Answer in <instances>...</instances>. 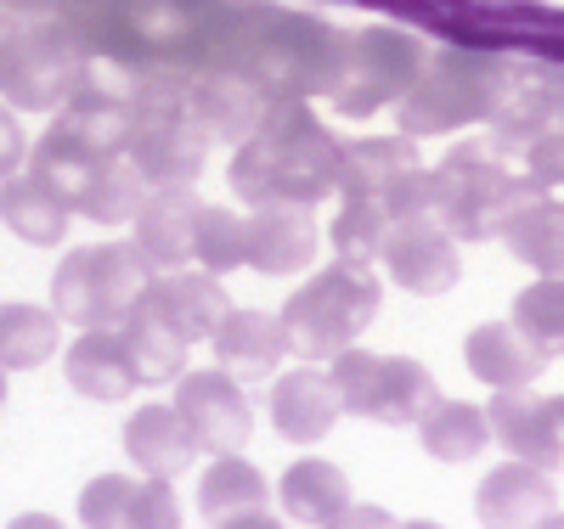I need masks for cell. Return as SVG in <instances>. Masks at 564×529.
<instances>
[{
	"label": "cell",
	"instance_id": "cell-1",
	"mask_svg": "<svg viewBox=\"0 0 564 529\" xmlns=\"http://www.w3.org/2000/svg\"><path fill=\"white\" fill-rule=\"evenodd\" d=\"M339 169V141L327 135V124L294 102V96H271V108L249 141H238L231 153V191H243V203H322L334 191Z\"/></svg>",
	"mask_w": 564,
	"mask_h": 529
},
{
	"label": "cell",
	"instance_id": "cell-2",
	"mask_svg": "<svg viewBox=\"0 0 564 529\" xmlns=\"http://www.w3.org/2000/svg\"><path fill=\"white\" fill-rule=\"evenodd\" d=\"M497 141H457V147L435 164V220L463 236V243H486L502 231V220L542 198V186L508 164Z\"/></svg>",
	"mask_w": 564,
	"mask_h": 529
},
{
	"label": "cell",
	"instance_id": "cell-3",
	"mask_svg": "<svg viewBox=\"0 0 564 529\" xmlns=\"http://www.w3.org/2000/svg\"><path fill=\"white\" fill-rule=\"evenodd\" d=\"M379 305H384L379 271L334 260L327 271H316L300 294H289V305H282L289 350L300 361H334L339 350H350L361 332L379 321Z\"/></svg>",
	"mask_w": 564,
	"mask_h": 529
},
{
	"label": "cell",
	"instance_id": "cell-4",
	"mask_svg": "<svg viewBox=\"0 0 564 529\" xmlns=\"http://www.w3.org/2000/svg\"><path fill=\"white\" fill-rule=\"evenodd\" d=\"M148 260L130 243H90L63 254V265L52 271V310L68 327H113L130 316L141 282H148Z\"/></svg>",
	"mask_w": 564,
	"mask_h": 529
},
{
	"label": "cell",
	"instance_id": "cell-5",
	"mask_svg": "<svg viewBox=\"0 0 564 529\" xmlns=\"http://www.w3.org/2000/svg\"><path fill=\"white\" fill-rule=\"evenodd\" d=\"M334 395L345 411L367 417V422H384V428H417V417L435 406V372L412 361V355H367V350H339L334 355Z\"/></svg>",
	"mask_w": 564,
	"mask_h": 529
},
{
	"label": "cell",
	"instance_id": "cell-6",
	"mask_svg": "<svg viewBox=\"0 0 564 529\" xmlns=\"http://www.w3.org/2000/svg\"><path fill=\"white\" fill-rule=\"evenodd\" d=\"M497 57H441L435 68H417L412 90L401 96V130L406 135H435V130H457L491 113L497 96Z\"/></svg>",
	"mask_w": 564,
	"mask_h": 529
},
{
	"label": "cell",
	"instance_id": "cell-7",
	"mask_svg": "<svg viewBox=\"0 0 564 529\" xmlns=\"http://www.w3.org/2000/svg\"><path fill=\"white\" fill-rule=\"evenodd\" d=\"M486 124L502 153H525L536 135L564 130V68L558 63H502Z\"/></svg>",
	"mask_w": 564,
	"mask_h": 529
},
{
	"label": "cell",
	"instance_id": "cell-8",
	"mask_svg": "<svg viewBox=\"0 0 564 529\" xmlns=\"http://www.w3.org/2000/svg\"><path fill=\"white\" fill-rule=\"evenodd\" d=\"M175 411L186 422V434L198 440L209 456H238L254 434V406L243 395V383L231 372H181L175 377Z\"/></svg>",
	"mask_w": 564,
	"mask_h": 529
},
{
	"label": "cell",
	"instance_id": "cell-9",
	"mask_svg": "<svg viewBox=\"0 0 564 529\" xmlns=\"http://www.w3.org/2000/svg\"><path fill=\"white\" fill-rule=\"evenodd\" d=\"M384 271L395 287L417 299H441L457 287L463 276V260H457V236L435 220V214H412V220H395L390 236H384Z\"/></svg>",
	"mask_w": 564,
	"mask_h": 529
},
{
	"label": "cell",
	"instance_id": "cell-10",
	"mask_svg": "<svg viewBox=\"0 0 564 529\" xmlns=\"http://www.w3.org/2000/svg\"><path fill=\"white\" fill-rule=\"evenodd\" d=\"M209 130L193 119V113H164V119H135V135H130V164L135 175L148 180L153 191H170V186H193L209 164Z\"/></svg>",
	"mask_w": 564,
	"mask_h": 529
},
{
	"label": "cell",
	"instance_id": "cell-11",
	"mask_svg": "<svg viewBox=\"0 0 564 529\" xmlns=\"http://www.w3.org/2000/svg\"><path fill=\"white\" fill-rule=\"evenodd\" d=\"M130 310L170 327L181 344H198V339H215V327H220V316L231 305H226L220 282L209 271H153L148 282H141V294H135Z\"/></svg>",
	"mask_w": 564,
	"mask_h": 529
},
{
	"label": "cell",
	"instance_id": "cell-12",
	"mask_svg": "<svg viewBox=\"0 0 564 529\" xmlns=\"http://www.w3.org/2000/svg\"><path fill=\"white\" fill-rule=\"evenodd\" d=\"M322 231L311 220V203H260L243 225V265L265 276H294L316 260Z\"/></svg>",
	"mask_w": 564,
	"mask_h": 529
},
{
	"label": "cell",
	"instance_id": "cell-13",
	"mask_svg": "<svg viewBox=\"0 0 564 529\" xmlns=\"http://www.w3.org/2000/svg\"><path fill=\"white\" fill-rule=\"evenodd\" d=\"M130 135H135V119L124 102H97V96H74V102L52 119L34 147H52L63 158H85V164H108V158H124L130 153Z\"/></svg>",
	"mask_w": 564,
	"mask_h": 529
},
{
	"label": "cell",
	"instance_id": "cell-14",
	"mask_svg": "<svg viewBox=\"0 0 564 529\" xmlns=\"http://www.w3.org/2000/svg\"><path fill=\"white\" fill-rule=\"evenodd\" d=\"M193 225H198V198L186 186L148 191V203L130 220V249L148 260V271H181L193 260Z\"/></svg>",
	"mask_w": 564,
	"mask_h": 529
},
{
	"label": "cell",
	"instance_id": "cell-15",
	"mask_svg": "<svg viewBox=\"0 0 564 529\" xmlns=\"http://www.w3.org/2000/svg\"><path fill=\"white\" fill-rule=\"evenodd\" d=\"M475 513H480L486 529H536L547 513H558V491H553V478L542 467L502 462L475 491Z\"/></svg>",
	"mask_w": 564,
	"mask_h": 529
},
{
	"label": "cell",
	"instance_id": "cell-16",
	"mask_svg": "<svg viewBox=\"0 0 564 529\" xmlns=\"http://www.w3.org/2000/svg\"><path fill=\"white\" fill-rule=\"evenodd\" d=\"M209 344H215L220 372H231L238 383H254L282 366L289 332H282V316H271V310H226Z\"/></svg>",
	"mask_w": 564,
	"mask_h": 529
},
{
	"label": "cell",
	"instance_id": "cell-17",
	"mask_svg": "<svg viewBox=\"0 0 564 529\" xmlns=\"http://www.w3.org/2000/svg\"><path fill=\"white\" fill-rule=\"evenodd\" d=\"M63 372H68V389L85 395V400H124L130 389H141V377L130 366V350L119 339V327H85L79 339L68 344L63 355Z\"/></svg>",
	"mask_w": 564,
	"mask_h": 529
},
{
	"label": "cell",
	"instance_id": "cell-18",
	"mask_svg": "<svg viewBox=\"0 0 564 529\" xmlns=\"http://www.w3.org/2000/svg\"><path fill=\"white\" fill-rule=\"evenodd\" d=\"M463 361L480 383H491V389H531V383L547 372V355L513 321H480L463 339Z\"/></svg>",
	"mask_w": 564,
	"mask_h": 529
},
{
	"label": "cell",
	"instance_id": "cell-19",
	"mask_svg": "<svg viewBox=\"0 0 564 529\" xmlns=\"http://www.w3.org/2000/svg\"><path fill=\"white\" fill-rule=\"evenodd\" d=\"M339 411L345 406L334 395V383L316 366H300V372L271 383V422H276V434L294 440V445H316L322 434H334Z\"/></svg>",
	"mask_w": 564,
	"mask_h": 529
},
{
	"label": "cell",
	"instance_id": "cell-20",
	"mask_svg": "<svg viewBox=\"0 0 564 529\" xmlns=\"http://www.w3.org/2000/svg\"><path fill=\"white\" fill-rule=\"evenodd\" d=\"M124 456L148 478H181L198 462V440L186 434V422L175 406H141L124 422Z\"/></svg>",
	"mask_w": 564,
	"mask_h": 529
},
{
	"label": "cell",
	"instance_id": "cell-21",
	"mask_svg": "<svg viewBox=\"0 0 564 529\" xmlns=\"http://www.w3.org/2000/svg\"><path fill=\"white\" fill-rule=\"evenodd\" d=\"M361 52H367V57H356L361 79L345 90V108L350 113H367V108L390 102V96H406L412 79H417V68H423L417 40H406V34H367Z\"/></svg>",
	"mask_w": 564,
	"mask_h": 529
},
{
	"label": "cell",
	"instance_id": "cell-22",
	"mask_svg": "<svg viewBox=\"0 0 564 529\" xmlns=\"http://www.w3.org/2000/svg\"><path fill=\"white\" fill-rule=\"evenodd\" d=\"M265 108H271V96L243 74H209L193 96H186V113L220 141H249L260 130Z\"/></svg>",
	"mask_w": 564,
	"mask_h": 529
},
{
	"label": "cell",
	"instance_id": "cell-23",
	"mask_svg": "<svg viewBox=\"0 0 564 529\" xmlns=\"http://www.w3.org/2000/svg\"><path fill=\"white\" fill-rule=\"evenodd\" d=\"M486 422H491V440H502V451L513 462H531L542 473L564 467L558 451H553V434H547V400L531 395V389H497V400L486 406Z\"/></svg>",
	"mask_w": 564,
	"mask_h": 529
},
{
	"label": "cell",
	"instance_id": "cell-24",
	"mask_svg": "<svg viewBox=\"0 0 564 529\" xmlns=\"http://www.w3.org/2000/svg\"><path fill=\"white\" fill-rule=\"evenodd\" d=\"M148 180L135 175V164L130 158H108V164H90L79 180H74V191H68V214H85V220H97V225H130L135 220V209L148 203Z\"/></svg>",
	"mask_w": 564,
	"mask_h": 529
},
{
	"label": "cell",
	"instance_id": "cell-25",
	"mask_svg": "<svg viewBox=\"0 0 564 529\" xmlns=\"http://www.w3.org/2000/svg\"><path fill=\"white\" fill-rule=\"evenodd\" d=\"M68 220H74L68 203L45 180H34V175L0 180V225H7L12 236H23L29 249H57L68 236Z\"/></svg>",
	"mask_w": 564,
	"mask_h": 529
},
{
	"label": "cell",
	"instance_id": "cell-26",
	"mask_svg": "<svg viewBox=\"0 0 564 529\" xmlns=\"http://www.w3.org/2000/svg\"><path fill=\"white\" fill-rule=\"evenodd\" d=\"M276 496H282V507H289L294 524L322 529L327 518H339L350 507V478L327 456H300V462H289V473H282Z\"/></svg>",
	"mask_w": 564,
	"mask_h": 529
},
{
	"label": "cell",
	"instance_id": "cell-27",
	"mask_svg": "<svg viewBox=\"0 0 564 529\" xmlns=\"http://www.w3.org/2000/svg\"><path fill=\"white\" fill-rule=\"evenodd\" d=\"M502 243L513 260H525L542 276H564V203L553 198H531L502 220Z\"/></svg>",
	"mask_w": 564,
	"mask_h": 529
},
{
	"label": "cell",
	"instance_id": "cell-28",
	"mask_svg": "<svg viewBox=\"0 0 564 529\" xmlns=\"http://www.w3.org/2000/svg\"><path fill=\"white\" fill-rule=\"evenodd\" d=\"M417 164L412 135H367V141H339V169L334 186L339 191H361V198H379V191Z\"/></svg>",
	"mask_w": 564,
	"mask_h": 529
},
{
	"label": "cell",
	"instance_id": "cell-29",
	"mask_svg": "<svg viewBox=\"0 0 564 529\" xmlns=\"http://www.w3.org/2000/svg\"><path fill=\"white\" fill-rule=\"evenodd\" d=\"M417 440L423 451H430L435 462H475L491 440V422L480 406H468V400H441L417 417Z\"/></svg>",
	"mask_w": 564,
	"mask_h": 529
},
{
	"label": "cell",
	"instance_id": "cell-30",
	"mask_svg": "<svg viewBox=\"0 0 564 529\" xmlns=\"http://www.w3.org/2000/svg\"><path fill=\"white\" fill-rule=\"evenodd\" d=\"M271 502V485L254 462H238V456H220L209 462V473L198 478V513L209 524H226V518H243V513H260Z\"/></svg>",
	"mask_w": 564,
	"mask_h": 529
},
{
	"label": "cell",
	"instance_id": "cell-31",
	"mask_svg": "<svg viewBox=\"0 0 564 529\" xmlns=\"http://www.w3.org/2000/svg\"><path fill=\"white\" fill-rule=\"evenodd\" d=\"M57 310L40 305H0V366L7 372H34L57 355Z\"/></svg>",
	"mask_w": 564,
	"mask_h": 529
},
{
	"label": "cell",
	"instance_id": "cell-32",
	"mask_svg": "<svg viewBox=\"0 0 564 529\" xmlns=\"http://www.w3.org/2000/svg\"><path fill=\"white\" fill-rule=\"evenodd\" d=\"M119 327V339H124V350H130V366H135V377L141 383H170V377H181L186 372V350L193 344H181L170 327H159L153 316H141V310H130L124 321H113Z\"/></svg>",
	"mask_w": 564,
	"mask_h": 529
},
{
	"label": "cell",
	"instance_id": "cell-33",
	"mask_svg": "<svg viewBox=\"0 0 564 529\" xmlns=\"http://www.w3.org/2000/svg\"><path fill=\"white\" fill-rule=\"evenodd\" d=\"M390 214H384V203L379 198H361V191H345V203H339V214H334V254L339 260H350V265H379V254H384V236H390Z\"/></svg>",
	"mask_w": 564,
	"mask_h": 529
},
{
	"label": "cell",
	"instance_id": "cell-34",
	"mask_svg": "<svg viewBox=\"0 0 564 529\" xmlns=\"http://www.w3.org/2000/svg\"><path fill=\"white\" fill-rule=\"evenodd\" d=\"M513 327L553 361L564 355V276H542L513 299Z\"/></svg>",
	"mask_w": 564,
	"mask_h": 529
},
{
	"label": "cell",
	"instance_id": "cell-35",
	"mask_svg": "<svg viewBox=\"0 0 564 529\" xmlns=\"http://www.w3.org/2000/svg\"><path fill=\"white\" fill-rule=\"evenodd\" d=\"M243 225L231 209L220 203H198V225H193V260L209 271V276H226L243 265Z\"/></svg>",
	"mask_w": 564,
	"mask_h": 529
},
{
	"label": "cell",
	"instance_id": "cell-36",
	"mask_svg": "<svg viewBox=\"0 0 564 529\" xmlns=\"http://www.w3.org/2000/svg\"><path fill=\"white\" fill-rule=\"evenodd\" d=\"M130 496H135L130 473H97L79 491V524L85 529H130Z\"/></svg>",
	"mask_w": 564,
	"mask_h": 529
},
{
	"label": "cell",
	"instance_id": "cell-37",
	"mask_svg": "<svg viewBox=\"0 0 564 529\" xmlns=\"http://www.w3.org/2000/svg\"><path fill=\"white\" fill-rule=\"evenodd\" d=\"M130 529H181V502L170 491V478H135Z\"/></svg>",
	"mask_w": 564,
	"mask_h": 529
},
{
	"label": "cell",
	"instance_id": "cell-38",
	"mask_svg": "<svg viewBox=\"0 0 564 529\" xmlns=\"http://www.w3.org/2000/svg\"><path fill=\"white\" fill-rule=\"evenodd\" d=\"M525 175L547 191V186H564V130H547L525 147Z\"/></svg>",
	"mask_w": 564,
	"mask_h": 529
},
{
	"label": "cell",
	"instance_id": "cell-39",
	"mask_svg": "<svg viewBox=\"0 0 564 529\" xmlns=\"http://www.w3.org/2000/svg\"><path fill=\"white\" fill-rule=\"evenodd\" d=\"M23 164H29V135L18 130V119L7 108H0V180L18 175Z\"/></svg>",
	"mask_w": 564,
	"mask_h": 529
},
{
	"label": "cell",
	"instance_id": "cell-40",
	"mask_svg": "<svg viewBox=\"0 0 564 529\" xmlns=\"http://www.w3.org/2000/svg\"><path fill=\"white\" fill-rule=\"evenodd\" d=\"M395 524H401V518L384 513V507H356V502H350L339 518H327L322 529H395Z\"/></svg>",
	"mask_w": 564,
	"mask_h": 529
},
{
	"label": "cell",
	"instance_id": "cell-41",
	"mask_svg": "<svg viewBox=\"0 0 564 529\" xmlns=\"http://www.w3.org/2000/svg\"><path fill=\"white\" fill-rule=\"evenodd\" d=\"M215 529H289V524L271 518V513L260 507V513H243V518H226V524H215Z\"/></svg>",
	"mask_w": 564,
	"mask_h": 529
},
{
	"label": "cell",
	"instance_id": "cell-42",
	"mask_svg": "<svg viewBox=\"0 0 564 529\" xmlns=\"http://www.w3.org/2000/svg\"><path fill=\"white\" fill-rule=\"evenodd\" d=\"M547 434H553V451H558V462H564V395L547 400Z\"/></svg>",
	"mask_w": 564,
	"mask_h": 529
},
{
	"label": "cell",
	"instance_id": "cell-43",
	"mask_svg": "<svg viewBox=\"0 0 564 529\" xmlns=\"http://www.w3.org/2000/svg\"><path fill=\"white\" fill-rule=\"evenodd\" d=\"M7 529H68V524H57L52 513H18Z\"/></svg>",
	"mask_w": 564,
	"mask_h": 529
},
{
	"label": "cell",
	"instance_id": "cell-44",
	"mask_svg": "<svg viewBox=\"0 0 564 529\" xmlns=\"http://www.w3.org/2000/svg\"><path fill=\"white\" fill-rule=\"evenodd\" d=\"M536 529H564V513H547V518H542Z\"/></svg>",
	"mask_w": 564,
	"mask_h": 529
},
{
	"label": "cell",
	"instance_id": "cell-45",
	"mask_svg": "<svg viewBox=\"0 0 564 529\" xmlns=\"http://www.w3.org/2000/svg\"><path fill=\"white\" fill-rule=\"evenodd\" d=\"M395 529H441V524H430V518H412V524H395Z\"/></svg>",
	"mask_w": 564,
	"mask_h": 529
},
{
	"label": "cell",
	"instance_id": "cell-46",
	"mask_svg": "<svg viewBox=\"0 0 564 529\" xmlns=\"http://www.w3.org/2000/svg\"><path fill=\"white\" fill-rule=\"evenodd\" d=\"M0 400H7V366H0Z\"/></svg>",
	"mask_w": 564,
	"mask_h": 529
}]
</instances>
